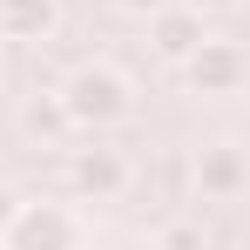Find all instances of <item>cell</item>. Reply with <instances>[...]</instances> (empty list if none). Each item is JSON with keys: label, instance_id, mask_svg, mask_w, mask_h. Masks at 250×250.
<instances>
[{"label": "cell", "instance_id": "5", "mask_svg": "<svg viewBox=\"0 0 250 250\" xmlns=\"http://www.w3.org/2000/svg\"><path fill=\"white\" fill-rule=\"evenodd\" d=\"M7 250H75L82 244V230H75V216L61 203H21V216L7 223Z\"/></svg>", "mask_w": 250, "mask_h": 250}, {"label": "cell", "instance_id": "11", "mask_svg": "<svg viewBox=\"0 0 250 250\" xmlns=\"http://www.w3.org/2000/svg\"><path fill=\"white\" fill-rule=\"evenodd\" d=\"M183 7H196V14L209 21V14H230V7H244V0H183Z\"/></svg>", "mask_w": 250, "mask_h": 250}, {"label": "cell", "instance_id": "7", "mask_svg": "<svg viewBox=\"0 0 250 250\" xmlns=\"http://www.w3.org/2000/svg\"><path fill=\"white\" fill-rule=\"evenodd\" d=\"M61 0H0V41H54Z\"/></svg>", "mask_w": 250, "mask_h": 250}, {"label": "cell", "instance_id": "1", "mask_svg": "<svg viewBox=\"0 0 250 250\" xmlns=\"http://www.w3.org/2000/svg\"><path fill=\"white\" fill-rule=\"evenodd\" d=\"M61 102H68V115L75 128H115L135 115V88L115 61H82L68 82H61Z\"/></svg>", "mask_w": 250, "mask_h": 250}, {"label": "cell", "instance_id": "3", "mask_svg": "<svg viewBox=\"0 0 250 250\" xmlns=\"http://www.w3.org/2000/svg\"><path fill=\"white\" fill-rule=\"evenodd\" d=\"M128 183H135V169H128V156L122 149H75L68 156V189L82 196V203H115Z\"/></svg>", "mask_w": 250, "mask_h": 250}, {"label": "cell", "instance_id": "9", "mask_svg": "<svg viewBox=\"0 0 250 250\" xmlns=\"http://www.w3.org/2000/svg\"><path fill=\"white\" fill-rule=\"evenodd\" d=\"M156 250H203V223H189V216H169L163 230H156Z\"/></svg>", "mask_w": 250, "mask_h": 250}, {"label": "cell", "instance_id": "13", "mask_svg": "<svg viewBox=\"0 0 250 250\" xmlns=\"http://www.w3.org/2000/svg\"><path fill=\"white\" fill-rule=\"evenodd\" d=\"M0 75H7V68H0Z\"/></svg>", "mask_w": 250, "mask_h": 250}, {"label": "cell", "instance_id": "12", "mask_svg": "<svg viewBox=\"0 0 250 250\" xmlns=\"http://www.w3.org/2000/svg\"><path fill=\"white\" fill-rule=\"evenodd\" d=\"M156 7H169V0H122V14H142V21H149Z\"/></svg>", "mask_w": 250, "mask_h": 250}, {"label": "cell", "instance_id": "4", "mask_svg": "<svg viewBox=\"0 0 250 250\" xmlns=\"http://www.w3.org/2000/svg\"><path fill=\"white\" fill-rule=\"evenodd\" d=\"M189 183H196L203 203H237L250 189V156L237 142H209V149H196V163H189Z\"/></svg>", "mask_w": 250, "mask_h": 250}, {"label": "cell", "instance_id": "6", "mask_svg": "<svg viewBox=\"0 0 250 250\" xmlns=\"http://www.w3.org/2000/svg\"><path fill=\"white\" fill-rule=\"evenodd\" d=\"M203 34H209V21L196 14V7H183V0H169V7L149 14V47H156L163 61H176V68L203 47Z\"/></svg>", "mask_w": 250, "mask_h": 250}, {"label": "cell", "instance_id": "10", "mask_svg": "<svg viewBox=\"0 0 250 250\" xmlns=\"http://www.w3.org/2000/svg\"><path fill=\"white\" fill-rule=\"evenodd\" d=\"M14 216H21V196H14V189L0 183V237H7V223H14Z\"/></svg>", "mask_w": 250, "mask_h": 250}, {"label": "cell", "instance_id": "8", "mask_svg": "<svg viewBox=\"0 0 250 250\" xmlns=\"http://www.w3.org/2000/svg\"><path fill=\"white\" fill-rule=\"evenodd\" d=\"M21 128H27L34 142L54 149V142H68V135H75V115H68V102H61V95H27V102H21Z\"/></svg>", "mask_w": 250, "mask_h": 250}, {"label": "cell", "instance_id": "2", "mask_svg": "<svg viewBox=\"0 0 250 250\" xmlns=\"http://www.w3.org/2000/svg\"><path fill=\"white\" fill-rule=\"evenodd\" d=\"M183 82L196 88V95H237L250 82V54L237 41H223V34H203V47L183 61Z\"/></svg>", "mask_w": 250, "mask_h": 250}]
</instances>
